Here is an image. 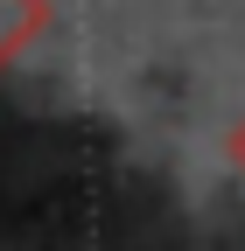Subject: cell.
<instances>
[{
	"mask_svg": "<svg viewBox=\"0 0 245 251\" xmlns=\"http://www.w3.org/2000/svg\"><path fill=\"white\" fill-rule=\"evenodd\" d=\"M49 21H56L49 0H0V77L49 35Z\"/></svg>",
	"mask_w": 245,
	"mask_h": 251,
	"instance_id": "1",
	"label": "cell"
},
{
	"mask_svg": "<svg viewBox=\"0 0 245 251\" xmlns=\"http://www.w3.org/2000/svg\"><path fill=\"white\" fill-rule=\"evenodd\" d=\"M224 161H231V175L245 181V119H231V133H224Z\"/></svg>",
	"mask_w": 245,
	"mask_h": 251,
	"instance_id": "2",
	"label": "cell"
}]
</instances>
